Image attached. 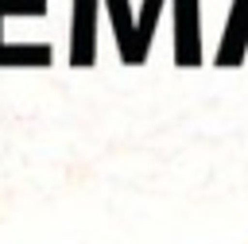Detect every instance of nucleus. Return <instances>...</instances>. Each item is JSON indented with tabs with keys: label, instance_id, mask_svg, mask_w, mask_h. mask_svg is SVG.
Wrapping results in <instances>:
<instances>
[]
</instances>
